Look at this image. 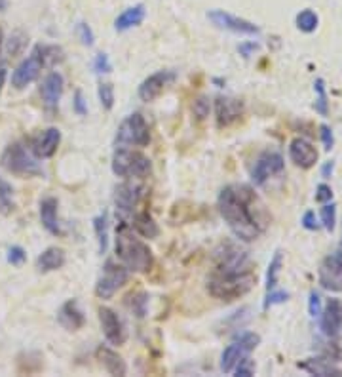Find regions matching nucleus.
<instances>
[{
    "label": "nucleus",
    "mask_w": 342,
    "mask_h": 377,
    "mask_svg": "<svg viewBox=\"0 0 342 377\" xmlns=\"http://www.w3.org/2000/svg\"><path fill=\"white\" fill-rule=\"evenodd\" d=\"M217 208L228 229L242 242L257 240L266 229L265 206L249 185H228L220 191Z\"/></svg>",
    "instance_id": "1"
},
{
    "label": "nucleus",
    "mask_w": 342,
    "mask_h": 377,
    "mask_svg": "<svg viewBox=\"0 0 342 377\" xmlns=\"http://www.w3.org/2000/svg\"><path fill=\"white\" fill-rule=\"evenodd\" d=\"M255 284H257V275H253L249 267L238 270L213 269L207 278V292L215 300L234 301L249 293Z\"/></svg>",
    "instance_id": "2"
},
{
    "label": "nucleus",
    "mask_w": 342,
    "mask_h": 377,
    "mask_svg": "<svg viewBox=\"0 0 342 377\" xmlns=\"http://www.w3.org/2000/svg\"><path fill=\"white\" fill-rule=\"evenodd\" d=\"M114 250H116V255H118L122 265L128 270L149 273L152 269V265H154V254H152L149 244H144L143 240L137 239L128 223H122L116 229Z\"/></svg>",
    "instance_id": "3"
},
{
    "label": "nucleus",
    "mask_w": 342,
    "mask_h": 377,
    "mask_svg": "<svg viewBox=\"0 0 342 377\" xmlns=\"http://www.w3.org/2000/svg\"><path fill=\"white\" fill-rule=\"evenodd\" d=\"M0 164H2V168L10 172V174H14V176L32 177L44 174L42 166L38 164L37 156L30 151H27V147L23 143L8 145L2 156H0Z\"/></svg>",
    "instance_id": "4"
},
{
    "label": "nucleus",
    "mask_w": 342,
    "mask_h": 377,
    "mask_svg": "<svg viewBox=\"0 0 342 377\" xmlns=\"http://www.w3.org/2000/svg\"><path fill=\"white\" fill-rule=\"evenodd\" d=\"M113 172L114 176L126 177V179H144L151 176L152 164L146 154L139 151H131L122 145L116 153L113 154Z\"/></svg>",
    "instance_id": "5"
},
{
    "label": "nucleus",
    "mask_w": 342,
    "mask_h": 377,
    "mask_svg": "<svg viewBox=\"0 0 342 377\" xmlns=\"http://www.w3.org/2000/svg\"><path fill=\"white\" fill-rule=\"evenodd\" d=\"M116 143L118 145L141 147V149L151 143V130H149V124L141 113L129 115L120 124L118 134H116Z\"/></svg>",
    "instance_id": "6"
},
{
    "label": "nucleus",
    "mask_w": 342,
    "mask_h": 377,
    "mask_svg": "<svg viewBox=\"0 0 342 377\" xmlns=\"http://www.w3.org/2000/svg\"><path fill=\"white\" fill-rule=\"evenodd\" d=\"M260 343V335L258 333H253V331H245L240 338L236 339L232 345H228L222 354H220V369L225 374H230L232 369L236 368V364L249 356L251 351H255L257 345Z\"/></svg>",
    "instance_id": "7"
},
{
    "label": "nucleus",
    "mask_w": 342,
    "mask_h": 377,
    "mask_svg": "<svg viewBox=\"0 0 342 377\" xmlns=\"http://www.w3.org/2000/svg\"><path fill=\"white\" fill-rule=\"evenodd\" d=\"M129 270L120 265V263L106 261L103 267V273L99 277L97 284H95V295L99 300H111L114 293L120 290L122 286L128 284Z\"/></svg>",
    "instance_id": "8"
},
{
    "label": "nucleus",
    "mask_w": 342,
    "mask_h": 377,
    "mask_svg": "<svg viewBox=\"0 0 342 377\" xmlns=\"http://www.w3.org/2000/svg\"><path fill=\"white\" fill-rule=\"evenodd\" d=\"M46 67L44 57H42V46L38 44L35 50L30 52V55L23 63H19L15 71L12 73V86L17 90H23L25 86H29L30 82H35L40 73Z\"/></svg>",
    "instance_id": "9"
},
{
    "label": "nucleus",
    "mask_w": 342,
    "mask_h": 377,
    "mask_svg": "<svg viewBox=\"0 0 342 377\" xmlns=\"http://www.w3.org/2000/svg\"><path fill=\"white\" fill-rule=\"evenodd\" d=\"M319 284L329 292H342V242L319 267Z\"/></svg>",
    "instance_id": "10"
},
{
    "label": "nucleus",
    "mask_w": 342,
    "mask_h": 377,
    "mask_svg": "<svg viewBox=\"0 0 342 377\" xmlns=\"http://www.w3.org/2000/svg\"><path fill=\"white\" fill-rule=\"evenodd\" d=\"M285 169L283 156L276 151H266L257 158L255 166L251 169V181L253 185H265L270 177L278 176Z\"/></svg>",
    "instance_id": "11"
},
{
    "label": "nucleus",
    "mask_w": 342,
    "mask_h": 377,
    "mask_svg": "<svg viewBox=\"0 0 342 377\" xmlns=\"http://www.w3.org/2000/svg\"><path fill=\"white\" fill-rule=\"evenodd\" d=\"M207 19H209L215 27L238 33V35H249V37H255V35L260 33V29H258L255 24H251L247 19H242V17L232 16V14L225 12V10H209V12H207Z\"/></svg>",
    "instance_id": "12"
},
{
    "label": "nucleus",
    "mask_w": 342,
    "mask_h": 377,
    "mask_svg": "<svg viewBox=\"0 0 342 377\" xmlns=\"http://www.w3.org/2000/svg\"><path fill=\"white\" fill-rule=\"evenodd\" d=\"M319 330L329 339H336L342 331V300L331 297L319 313Z\"/></svg>",
    "instance_id": "13"
},
{
    "label": "nucleus",
    "mask_w": 342,
    "mask_h": 377,
    "mask_svg": "<svg viewBox=\"0 0 342 377\" xmlns=\"http://www.w3.org/2000/svg\"><path fill=\"white\" fill-rule=\"evenodd\" d=\"M97 313L99 322H101V330H103V335H105L106 341L111 345H124L126 339H128V333H126V328L122 324L120 316L108 307H99Z\"/></svg>",
    "instance_id": "14"
},
{
    "label": "nucleus",
    "mask_w": 342,
    "mask_h": 377,
    "mask_svg": "<svg viewBox=\"0 0 342 377\" xmlns=\"http://www.w3.org/2000/svg\"><path fill=\"white\" fill-rule=\"evenodd\" d=\"M318 149L314 147V143H310L308 139L304 138H295L291 143H289V158L291 162L303 169H310L316 166L318 162Z\"/></svg>",
    "instance_id": "15"
},
{
    "label": "nucleus",
    "mask_w": 342,
    "mask_h": 377,
    "mask_svg": "<svg viewBox=\"0 0 342 377\" xmlns=\"http://www.w3.org/2000/svg\"><path fill=\"white\" fill-rule=\"evenodd\" d=\"M175 80L173 71H158L149 78H144L141 86H139V100L151 103L156 98H160V93L166 90L167 86Z\"/></svg>",
    "instance_id": "16"
},
{
    "label": "nucleus",
    "mask_w": 342,
    "mask_h": 377,
    "mask_svg": "<svg viewBox=\"0 0 342 377\" xmlns=\"http://www.w3.org/2000/svg\"><path fill=\"white\" fill-rule=\"evenodd\" d=\"M141 185L133 183V181H124L116 189H114V204L116 210L122 214H131L135 206L141 201Z\"/></svg>",
    "instance_id": "17"
},
{
    "label": "nucleus",
    "mask_w": 342,
    "mask_h": 377,
    "mask_svg": "<svg viewBox=\"0 0 342 377\" xmlns=\"http://www.w3.org/2000/svg\"><path fill=\"white\" fill-rule=\"evenodd\" d=\"M215 116H217V126L228 128L238 122L243 116V101L234 98H217L215 101Z\"/></svg>",
    "instance_id": "18"
},
{
    "label": "nucleus",
    "mask_w": 342,
    "mask_h": 377,
    "mask_svg": "<svg viewBox=\"0 0 342 377\" xmlns=\"http://www.w3.org/2000/svg\"><path fill=\"white\" fill-rule=\"evenodd\" d=\"M61 143V131L57 128H48L42 134H38L37 138L30 143V153L37 158H52L57 153V147Z\"/></svg>",
    "instance_id": "19"
},
{
    "label": "nucleus",
    "mask_w": 342,
    "mask_h": 377,
    "mask_svg": "<svg viewBox=\"0 0 342 377\" xmlns=\"http://www.w3.org/2000/svg\"><path fill=\"white\" fill-rule=\"evenodd\" d=\"M95 356H97L99 364H101V366H103L111 376L124 377L126 374H128V366H126L124 358H122L120 354L116 353V351H113L111 347L99 345L97 351H95Z\"/></svg>",
    "instance_id": "20"
},
{
    "label": "nucleus",
    "mask_w": 342,
    "mask_h": 377,
    "mask_svg": "<svg viewBox=\"0 0 342 377\" xmlns=\"http://www.w3.org/2000/svg\"><path fill=\"white\" fill-rule=\"evenodd\" d=\"M57 322L68 331H76L86 324V316H84L82 309L78 305V301L68 300L57 313Z\"/></svg>",
    "instance_id": "21"
},
{
    "label": "nucleus",
    "mask_w": 342,
    "mask_h": 377,
    "mask_svg": "<svg viewBox=\"0 0 342 377\" xmlns=\"http://www.w3.org/2000/svg\"><path fill=\"white\" fill-rule=\"evenodd\" d=\"M63 88H65V80H63V75L57 73V71H53L44 78V82L40 86V95H42V101L48 107H55L59 103L61 95H63Z\"/></svg>",
    "instance_id": "22"
},
{
    "label": "nucleus",
    "mask_w": 342,
    "mask_h": 377,
    "mask_svg": "<svg viewBox=\"0 0 342 377\" xmlns=\"http://www.w3.org/2000/svg\"><path fill=\"white\" fill-rule=\"evenodd\" d=\"M57 206L59 202L55 196H46L40 201V221L44 229L52 235H61V225L57 219Z\"/></svg>",
    "instance_id": "23"
},
{
    "label": "nucleus",
    "mask_w": 342,
    "mask_h": 377,
    "mask_svg": "<svg viewBox=\"0 0 342 377\" xmlns=\"http://www.w3.org/2000/svg\"><path fill=\"white\" fill-rule=\"evenodd\" d=\"M298 368L308 371L310 376L318 377H342V369H339L336 366L331 364L329 358L325 356H318V358H308V360L298 362L296 364Z\"/></svg>",
    "instance_id": "24"
},
{
    "label": "nucleus",
    "mask_w": 342,
    "mask_h": 377,
    "mask_svg": "<svg viewBox=\"0 0 342 377\" xmlns=\"http://www.w3.org/2000/svg\"><path fill=\"white\" fill-rule=\"evenodd\" d=\"M144 16H146V10H144L143 4H135L131 8L124 10L120 16L114 19V29L118 33H124L133 29V27H139L143 24Z\"/></svg>",
    "instance_id": "25"
},
{
    "label": "nucleus",
    "mask_w": 342,
    "mask_h": 377,
    "mask_svg": "<svg viewBox=\"0 0 342 377\" xmlns=\"http://www.w3.org/2000/svg\"><path fill=\"white\" fill-rule=\"evenodd\" d=\"M65 252L57 246L52 248H46L42 254L38 255L37 259V269L40 273H52V270L61 269L63 265H65Z\"/></svg>",
    "instance_id": "26"
},
{
    "label": "nucleus",
    "mask_w": 342,
    "mask_h": 377,
    "mask_svg": "<svg viewBox=\"0 0 342 377\" xmlns=\"http://www.w3.org/2000/svg\"><path fill=\"white\" fill-rule=\"evenodd\" d=\"M133 229H135L137 235H141L143 239H156L160 235L158 223L154 221V217H152L149 212L135 214V217H133Z\"/></svg>",
    "instance_id": "27"
},
{
    "label": "nucleus",
    "mask_w": 342,
    "mask_h": 377,
    "mask_svg": "<svg viewBox=\"0 0 342 377\" xmlns=\"http://www.w3.org/2000/svg\"><path fill=\"white\" fill-rule=\"evenodd\" d=\"M93 231H95L99 242V254H105L108 248V216L105 212L93 219Z\"/></svg>",
    "instance_id": "28"
},
{
    "label": "nucleus",
    "mask_w": 342,
    "mask_h": 377,
    "mask_svg": "<svg viewBox=\"0 0 342 377\" xmlns=\"http://www.w3.org/2000/svg\"><path fill=\"white\" fill-rule=\"evenodd\" d=\"M126 305L128 309L137 316V318H143L146 316V307H149V295L144 292H133L126 297Z\"/></svg>",
    "instance_id": "29"
},
{
    "label": "nucleus",
    "mask_w": 342,
    "mask_h": 377,
    "mask_svg": "<svg viewBox=\"0 0 342 377\" xmlns=\"http://www.w3.org/2000/svg\"><path fill=\"white\" fill-rule=\"evenodd\" d=\"M296 27H298V31L306 33V35H310L318 29L319 25V17L318 14L314 12V10H303V12H298L296 14Z\"/></svg>",
    "instance_id": "30"
},
{
    "label": "nucleus",
    "mask_w": 342,
    "mask_h": 377,
    "mask_svg": "<svg viewBox=\"0 0 342 377\" xmlns=\"http://www.w3.org/2000/svg\"><path fill=\"white\" fill-rule=\"evenodd\" d=\"M314 92H316V103H314L316 113H319L321 116H327V113H329V98H327L325 80H323V78H316V82H314Z\"/></svg>",
    "instance_id": "31"
},
{
    "label": "nucleus",
    "mask_w": 342,
    "mask_h": 377,
    "mask_svg": "<svg viewBox=\"0 0 342 377\" xmlns=\"http://www.w3.org/2000/svg\"><path fill=\"white\" fill-rule=\"evenodd\" d=\"M281 263H283V255L281 252H276L274 257L270 259V265H268V270H266V292H270L278 284V277H280Z\"/></svg>",
    "instance_id": "32"
},
{
    "label": "nucleus",
    "mask_w": 342,
    "mask_h": 377,
    "mask_svg": "<svg viewBox=\"0 0 342 377\" xmlns=\"http://www.w3.org/2000/svg\"><path fill=\"white\" fill-rule=\"evenodd\" d=\"M15 208V202H14V189H12V185L4 181V179H0V212L8 216V214H12Z\"/></svg>",
    "instance_id": "33"
},
{
    "label": "nucleus",
    "mask_w": 342,
    "mask_h": 377,
    "mask_svg": "<svg viewBox=\"0 0 342 377\" xmlns=\"http://www.w3.org/2000/svg\"><path fill=\"white\" fill-rule=\"evenodd\" d=\"M27 42H29V37H27V35H25L23 31L12 33V35H10V39H8V44H6L8 55H12V57L21 55L23 50L27 48Z\"/></svg>",
    "instance_id": "34"
},
{
    "label": "nucleus",
    "mask_w": 342,
    "mask_h": 377,
    "mask_svg": "<svg viewBox=\"0 0 342 377\" xmlns=\"http://www.w3.org/2000/svg\"><path fill=\"white\" fill-rule=\"evenodd\" d=\"M99 101H101V107L105 111H111L114 107V86L111 82H101L97 88Z\"/></svg>",
    "instance_id": "35"
},
{
    "label": "nucleus",
    "mask_w": 342,
    "mask_h": 377,
    "mask_svg": "<svg viewBox=\"0 0 342 377\" xmlns=\"http://www.w3.org/2000/svg\"><path fill=\"white\" fill-rule=\"evenodd\" d=\"M319 216H321V225L325 227L327 231H333L334 223H336V206H334L333 202L331 204H323V208L319 212Z\"/></svg>",
    "instance_id": "36"
},
{
    "label": "nucleus",
    "mask_w": 342,
    "mask_h": 377,
    "mask_svg": "<svg viewBox=\"0 0 342 377\" xmlns=\"http://www.w3.org/2000/svg\"><path fill=\"white\" fill-rule=\"evenodd\" d=\"M76 37H78V40L82 42L84 46L88 48L93 46V42H95V33L86 21H78L76 24Z\"/></svg>",
    "instance_id": "37"
},
{
    "label": "nucleus",
    "mask_w": 342,
    "mask_h": 377,
    "mask_svg": "<svg viewBox=\"0 0 342 377\" xmlns=\"http://www.w3.org/2000/svg\"><path fill=\"white\" fill-rule=\"evenodd\" d=\"M209 111H211V103H209V98H205V95H200L192 103V113H194L198 120H205L209 116Z\"/></svg>",
    "instance_id": "38"
},
{
    "label": "nucleus",
    "mask_w": 342,
    "mask_h": 377,
    "mask_svg": "<svg viewBox=\"0 0 342 377\" xmlns=\"http://www.w3.org/2000/svg\"><path fill=\"white\" fill-rule=\"evenodd\" d=\"M91 69L95 71L97 75H108L113 71V63H111L106 54H97L91 62Z\"/></svg>",
    "instance_id": "39"
},
{
    "label": "nucleus",
    "mask_w": 342,
    "mask_h": 377,
    "mask_svg": "<svg viewBox=\"0 0 342 377\" xmlns=\"http://www.w3.org/2000/svg\"><path fill=\"white\" fill-rule=\"evenodd\" d=\"M289 300V293L283 292V290H270V292H266V300L263 303V307H274V305H280V303H285Z\"/></svg>",
    "instance_id": "40"
},
{
    "label": "nucleus",
    "mask_w": 342,
    "mask_h": 377,
    "mask_svg": "<svg viewBox=\"0 0 342 377\" xmlns=\"http://www.w3.org/2000/svg\"><path fill=\"white\" fill-rule=\"evenodd\" d=\"M27 261V252L21 246H12L8 250V263H12L15 267H19Z\"/></svg>",
    "instance_id": "41"
},
{
    "label": "nucleus",
    "mask_w": 342,
    "mask_h": 377,
    "mask_svg": "<svg viewBox=\"0 0 342 377\" xmlns=\"http://www.w3.org/2000/svg\"><path fill=\"white\" fill-rule=\"evenodd\" d=\"M232 371H234L238 377H251L255 374V366H253V362L245 356V358H242V360L236 364V368L232 369Z\"/></svg>",
    "instance_id": "42"
},
{
    "label": "nucleus",
    "mask_w": 342,
    "mask_h": 377,
    "mask_svg": "<svg viewBox=\"0 0 342 377\" xmlns=\"http://www.w3.org/2000/svg\"><path fill=\"white\" fill-rule=\"evenodd\" d=\"M319 138H321V141H323V149H325V151H331V149H333L334 134L327 124H321V126H319Z\"/></svg>",
    "instance_id": "43"
},
{
    "label": "nucleus",
    "mask_w": 342,
    "mask_h": 377,
    "mask_svg": "<svg viewBox=\"0 0 342 377\" xmlns=\"http://www.w3.org/2000/svg\"><path fill=\"white\" fill-rule=\"evenodd\" d=\"M73 109L78 116H86L88 115V103L84 100V93L80 90H76L75 98H73Z\"/></svg>",
    "instance_id": "44"
},
{
    "label": "nucleus",
    "mask_w": 342,
    "mask_h": 377,
    "mask_svg": "<svg viewBox=\"0 0 342 377\" xmlns=\"http://www.w3.org/2000/svg\"><path fill=\"white\" fill-rule=\"evenodd\" d=\"M331 201H333V189L327 183H319L318 187H316V202L325 204V202Z\"/></svg>",
    "instance_id": "45"
},
{
    "label": "nucleus",
    "mask_w": 342,
    "mask_h": 377,
    "mask_svg": "<svg viewBox=\"0 0 342 377\" xmlns=\"http://www.w3.org/2000/svg\"><path fill=\"white\" fill-rule=\"evenodd\" d=\"M308 313H310L312 318H318L319 313H321V297L319 293L314 290L310 292V300H308Z\"/></svg>",
    "instance_id": "46"
},
{
    "label": "nucleus",
    "mask_w": 342,
    "mask_h": 377,
    "mask_svg": "<svg viewBox=\"0 0 342 377\" xmlns=\"http://www.w3.org/2000/svg\"><path fill=\"white\" fill-rule=\"evenodd\" d=\"M303 227L306 229V231H318L319 229V223H318V219H316V214L314 212H306L303 216Z\"/></svg>",
    "instance_id": "47"
},
{
    "label": "nucleus",
    "mask_w": 342,
    "mask_h": 377,
    "mask_svg": "<svg viewBox=\"0 0 342 377\" xmlns=\"http://www.w3.org/2000/svg\"><path fill=\"white\" fill-rule=\"evenodd\" d=\"M240 54L243 55V57H249L251 52H255V50H258V44L257 42H245V44H240Z\"/></svg>",
    "instance_id": "48"
},
{
    "label": "nucleus",
    "mask_w": 342,
    "mask_h": 377,
    "mask_svg": "<svg viewBox=\"0 0 342 377\" xmlns=\"http://www.w3.org/2000/svg\"><path fill=\"white\" fill-rule=\"evenodd\" d=\"M334 172V162L329 160L323 164V168H321V177H325V179H329V177L333 176Z\"/></svg>",
    "instance_id": "49"
},
{
    "label": "nucleus",
    "mask_w": 342,
    "mask_h": 377,
    "mask_svg": "<svg viewBox=\"0 0 342 377\" xmlns=\"http://www.w3.org/2000/svg\"><path fill=\"white\" fill-rule=\"evenodd\" d=\"M4 82H6V69H4V67H0V93H2Z\"/></svg>",
    "instance_id": "50"
},
{
    "label": "nucleus",
    "mask_w": 342,
    "mask_h": 377,
    "mask_svg": "<svg viewBox=\"0 0 342 377\" xmlns=\"http://www.w3.org/2000/svg\"><path fill=\"white\" fill-rule=\"evenodd\" d=\"M6 8V0H0V12Z\"/></svg>",
    "instance_id": "51"
},
{
    "label": "nucleus",
    "mask_w": 342,
    "mask_h": 377,
    "mask_svg": "<svg viewBox=\"0 0 342 377\" xmlns=\"http://www.w3.org/2000/svg\"><path fill=\"white\" fill-rule=\"evenodd\" d=\"M2 42H4V35H2V29H0V50H2Z\"/></svg>",
    "instance_id": "52"
}]
</instances>
